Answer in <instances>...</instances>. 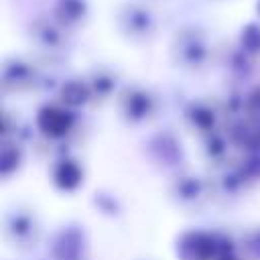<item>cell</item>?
Instances as JSON below:
<instances>
[{
  "label": "cell",
  "mask_w": 260,
  "mask_h": 260,
  "mask_svg": "<svg viewBox=\"0 0 260 260\" xmlns=\"http://www.w3.org/2000/svg\"><path fill=\"white\" fill-rule=\"evenodd\" d=\"M37 126L49 138H63L73 126V116L63 108L47 106V108H43L39 112Z\"/></svg>",
  "instance_id": "6da1fadb"
},
{
  "label": "cell",
  "mask_w": 260,
  "mask_h": 260,
  "mask_svg": "<svg viewBox=\"0 0 260 260\" xmlns=\"http://www.w3.org/2000/svg\"><path fill=\"white\" fill-rule=\"evenodd\" d=\"M183 256L187 260H215L217 258V242L209 234H189L181 244Z\"/></svg>",
  "instance_id": "7a4b0ae2"
},
{
  "label": "cell",
  "mask_w": 260,
  "mask_h": 260,
  "mask_svg": "<svg viewBox=\"0 0 260 260\" xmlns=\"http://www.w3.org/2000/svg\"><path fill=\"white\" fill-rule=\"evenodd\" d=\"M81 177H83V173H81L79 165L75 160H69V158L59 160L53 169V181L63 191H73L75 187H79Z\"/></svg>",
  "instance_id": "3957f363"
},
{
  "label": "cell",
  "mask_w": 260,
  "mask_h": 260,
  "mask_svg": "<svg viewBox=\"0 0 260 260\" xmlns=\"http://www.w3.org/2000/svg\"><path fill=\"white\" fill-rule=\"evenodd\" d=\"M126 112H128L130 118H142V116H146V112H148V100L144 95H132L128 100Z\"/></svg>",
  "instance_id": "277c9868"
},
{
  "label": "cell",
  "mask_w": 260,
  "mask_h": 260,
  "mask_svg": "<svg viewBox=\"0 0 260 260\" xmlns=\"http://www.w3.org/2000/svg\"><path fill=\"white\" fill-rule=\"evenodd\" d=\"M18 165V150L14 148V152L10 154V144H4L2 146V156H0V169L4 175L10 173V169H14Z\"/></svg>",
  "instance_id": "5b68a950"
},
{
  "label": "cell",
  "mask_w": 260,
  "mask_h": 260,
  "mask_svg": "<svg viewBox=\"0 0 260 260\" xmlns=\"http://www.w3.org/2000/svg\"><path fill=\"white\" fill-rule=\"evenodd\" d=\"M85 98H87L85 89L81 85H77V83H73L67 89H63V100L67 104H81V102H85Z\"/></svg>",
  "instance_id": "8992f818"
},
{
  "label": "cell",
  "mask_w": 260,
  "mask_h": 260,
  "mask_svg": "<svg viewBox=\"0 0 260 260\" xmlns=\"http://www.w3.org/2000/svg\"><path fill=\"white\" fill-rule=\"evenodd\" d=\"M248 248H250V252H252L256 258H260V232H256V234L252 236V240H250Z\"/></svg>",
  "instance_id": "52a82bcc"
},
{
  "label": "cell",
  "mask_w": 260,
  "mask_h": 260,
  "mask_svg": "<svg viewBox=\"0 0 260 260\" xmlns=\"http://www.w3.org/2000/svg\"><path fill=\"white\" fill-rule=\"evenodd\" d=\"M215 260H238L236 256H232V254H221V256H217Z\"/></svg>",
  "instance_id": "ba28073f"
}]
</instances>
